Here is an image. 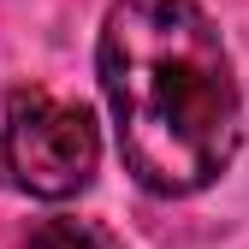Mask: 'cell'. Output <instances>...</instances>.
I'll use <instances>...</instances> for the list:
<instances>
[{"mask_svg":"<svg viewBox=\"0 0 249 249\" xmlns=\"http://www.w3.org/2000/svg\"><path fill=\"white\" fill-rule=\"evenodd\" d=\"M101 89L124 166L154 196L208 190L243 142L231 59L196 0H113L101 24Z\"/></svg>","mask_w":249,"mask_h":249,"instance_id":"cell-1","label":"cell"},{"mask_svg":"<svg viewBox=\"0 0 249 249\" xmlns=\"http://www.w3.org/2000/svg\"><path fill=\"white\" fill-rule=\"evenodd\" d=\"M95 119L83 107H66L42 89H18L6 101V131H0V166L24 196L66 202L95 178Z\"/></svg>","mask_w":249,"mask_h":249,"instance_id":"cell-2","label":"cell"},{"mask_svg":"<svg viewBox=\"0 0 249 249\" xmlns=\"http://www.w3.org/2000/svg\"><path fill=\"white\" fill-rule=\"evenodd\" d=\"M18 249H124L107 226H95V220H48V226H36Z\"/></svg>","mask_w":249,"mask_h":249,"instance_id":"cell-3","label":"cell"}]
</instances>
